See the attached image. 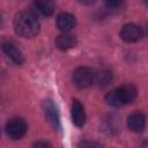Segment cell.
<instances>
[{"instance_id": "obj_1", "label": "cell", "mask_w": 148, "mask_h": 148, "mask_svg": "<svg viewBox=\"0 0 148 148\" xmlns=\"http://www.w3.org/2000/svg\"><path fill=\"white\" fill-rule=\"evenodd\" d=\"M14 29L18 36L30 38L39 32V22L31 12L23 10L16 14L14 18Z\"/></svg>"}, {"instance_id": "obj_2", "label": "cell", "mask_w": 148, "mask_h": 148, "mask_svg": "<svg viewBox=\"0 0 148 148\" xmlns=\"http://www.w3.org/2000/svg\"><path fill=\"white\" fill-rule=\"evenodd\" d=\"M73 81L77 88L83 89V88L89 87L94 81L92 69L89 67H86V66L77 67L73 73Z\"/></svg>"}, {"instance_id": "obj_3", "label": "cell", "mask_w": 148, "mask_h": 148, "mask_svg": "<svg viewBox=\"0 0 148 148\" xmlns=\"http://www.w3.org/2000/svg\"><path fill=\"white\" fill-rule=\"evenodd\" d=\"M27 132V123L22 118H13L6 124V133L9 138L18 140Z\"/></svg>"}, {"instance_id": "obj_4", "label": "cell", "mask_w": 148, "mask_h": 148, "mask_svg": "<svg viewBox=\"0 0 148 148\" xmlns=\"http://www.w3.org/2000/svg\"><path fill=\"white\" fill-rule=\"evenodd\" d=\"M143 32L142 29L133 23H128L123 25L121 30H120V37L123 40L127 42V43H133V42H138L139 39H141Z\"/></svg>"}, {"instance_id": "obj_5", "label": "cell", "mask_w": 148, "mask_h": 148, "mask_svg": "<svg viewBox=\"0 0 148 148\" xmlns=\"http://www.w3.org/2000/svg\"><path fill=\"white\" fill-rule=\"evenodd\" d=\"M43 106H44L46 119L50 123V125L56 130L60 128V117H59V112L56 104L51 99H45L43 103Z\"/></svg>"}, {"instance_id": "obj_6", "label": "cell", "mask_w": 148, "mask_h": 148, "mask_svg": "<svg viewBox=\"0 0 148 148\" xmlns=\"http://www.w3.org/2000/svg\"><path fill=\"white\" fill-rule=\"evenodd\" d=\"M2 51L13 62H15L17 65H21L24 61L21 50L17 47V45L15 43H13L10 40H5L2 43Z\"/></svg>"}, {"instance_id": "obj_7", "label": "cell", "mask_w": 148, "mask_h": 148, "mask_svg": "<svg viewBox=\"0 0 148 148\" xmlns=\"http://www.w3.org/2000/svg\"><path fill=\"white\" fill-rule=\"evenodd\" d=\"M127 127L134 133L142 132L146 127V117H145V114L142 112H139V111L132 112L127 117Z\"/></svg>"}, {"instance_id": "obj_8", "label": "cell", "mask_w": 148, "mask_h": 148, "mask_svg": "<svg viewBox=\"0 0 148 148\" xmlns=\"http://www.w3.org/2000/svg\"><path fill=\"white\" fill-rule=\"evenodd\" d=\"M116 90H117V94L124 105L132 103L136 98V88L131 83L123 84L119 88H117Z\"/></svg>"}, {"instance_id": "obj_9", "label": "cell", "mask_w": 148, "mask_h": 148, "mask_svg": "<svg viewBox=\"0 0 148 148\" xmlns=\"http://www.w3.org/2000/svg\"><path fill=\"white\" fill-rule=\"evenodd\" d=\"M71 113H72V120H73L74 125H76L77 127H81V126L84 125V123H86V113H84L83 105L81 104L80 101H77V99L73 101Z\"/></svg>"}, {"instance_id": "obj_10", "label": "cell", "mask_w": 148, "mask_h": 148, "mask_svg": "<svg viewBox=\"0 0 148 148\" xmlns=\"http://www.w3.org/2000/svg\"><path fill=\"white\" fill-rule=\"evenodd\" d=\"M75 25V17L69 13H60L57 16V27L64 34L71 31Z\"/></svg>"}, {"instance_id": "obj_11", "label": "cell", "mask_w": 148, "mask_h": 148, "mask_svg": "<svg viewBox=\"0 0 148 148\" xmlns=\"http://www.w3.org/2000/svg\"><path fill=\"white\" fill-rule=\"evenodd\" d=\"M56 45L61 51H67L76 45V38L69 34H61L57 37Z\"/></svg>"}, {"instance_id": "obj_12", "label": "cell", "mask_w": 148, "mask_h": 148, "mask_svg": "<svg viewBox=\"0 0 148 148\" xmlns=\"http://www.w3.org/2000/svg\"><path fill=\"white\" fill-rule=\"evenodd\" d=\"M35 7L36 9L44 16H50L53 14L54 12V5L52 1H49V0H38V1H35Z\"/></svg>"}, {"instance_id": "obj_13", "label": "cell", "mask_w": 148, "mask_h": 148, "mask_svg": "<svg viewBox=\"0 0 148 148\" xmlns=\"http://www.w3.org/2000/svg\"><path fill=\"white\" fill-rule=\"evenodd\" d=\"M96 81L101 87L108 86L112 81V73L108 68H102L96 74Z\"/></svg>"}, {"instance_id": "obj_14", "label": "cell", "mask_w": 148, "mask_h": 148, "mask_svg": "<svg viewBox=\"0 0 148 148\" xmlns=\"http://www.w3.org/2000/svg\"><path fill=\"white\" fill-rule=\"evenodd\" d=\"M105 101H106V103H108L109 105H111V106H113V108H120V106L124 105L123 102L120 101V98H119V96H118L116 89L112 90V91H110V92L105 96Z\"/></svg>"}, {"instance_id": "obj_15", "label": "cell", "mask_w": 148, "mask_h": 148, "mask_svg": "<svg viewBox=\"0 0 148 148\" xmlns=\"http://www.w3.org/2000/svg\"><path fill=\"white\" fill-rule=\"evenodd\" d=\"M79 148H102V145L92 140H84L79 143Z\"/></svg>"}, {"instance_id": "obj_16", "label": "cell", "mask_w": 148, "mask_h": 148, "mask_svg": "<svg viewBox=\"0 0 148 148\" xmlns=\"http://www.w3.org/2000/svg\"><path fill=\"white\" fill-rule=\"evenodd\" d=\"M32 148H52V147H51V145H50L49 142H46V141H37V142L34 143Z\"/></svg>"}, {"instance_id": "obj_17", "label": "cell", "mask_w": 148, "mask_h": 148, "mask_svg": "<svg viewBox=\"0 0 148 148\" xmlns=\"http://www.w3.org/2000/svg\"><path fill=\"white\" fill-rule=\"evenodd\" d=\"M120 5H121V1H108L106 2V6L110 8H114V7H118Z\"/></svg>"}, {"instance_id": "obj_18", "label": "cell", "mask_w": 148, "mask_h": 148, "mask_svg": "<svg viewBox=\"0 0 148 148\" xmlns=\"http://www.w3.org/2000/svg\"><path fill=\"white\" fill-rule=\"evenodd\" d=\"M142 147H143V148H148V139H147V140H146V141L143 142V145H142Z\"/></svg>"}, {"instance_id": "obj_19", "label": "cell", "mask_w": 148, "mask_h": 148, "mask_svg": "<svg viewBox=\"0 0 148 148\" xmlns=\"http://www.w3.org/2000/svg\"><path fill=\"white\" fill-rule=\"evenodd\" d=\"M147 5H148V2H147Z\"/></svg>"}]
</instances>
